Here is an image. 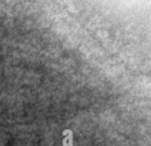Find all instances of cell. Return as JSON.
<instances>
[{"instance_id": "1", "label": "cell", "mask_w": 151, "mask_h": 146, "mask_svg": "<svg viewBox=\"0 0 151 146\" xmlns=\"http://www.w3.org/2000/svg\"><path fill=\"white\" fill-rule=\"evenodd\" d=\"M63 134L68 135L63 141L64 146H73V132L71 130H65Z\"/></svg>"}]
</instances>
